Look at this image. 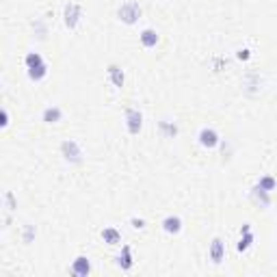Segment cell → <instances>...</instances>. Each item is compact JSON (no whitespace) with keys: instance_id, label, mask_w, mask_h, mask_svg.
I'll return each mask as SVG.
<instances>
[{"instance_id":"e0dca14e","label":"cell","mask_w":277,"mask_h":277,"mask_svg":"<svg viewBox=\"0 0 277 277\" xmlns=\"http://www.w3.org/2000/svg\"><path fill=\"white\" fill-rule=\"evenodd\" d=\"M253 232H240V240H238V245H236V251L238 253H245L249 247L253 245Z\"/></svg>"},{"instance_id":"7402d4cb","label":"cell","mask_w":277,"mask_h":277,"mask_svg":"<svg viewBox=\"0 0 277 277\" xmlns=\"http://www.w3.org/2000/svg\"><path fill=\"white\" fill-rule=\"evenodd\" d=\"M2 199H4V206H7V210H15L17 208V202H15V197H13V193H11V191H4Z\"/></svg>"},{"instance_id":"5bb4252c","label":"cell","mask_w":277,"mask_h":277,"mask_svg":"<svg viewBox=\"0 0 277 277\" xmlns=\"http://www.w3.org/2000/svg\"><path fill=\"white\" fill-rule=\"evenodd\" d=\"M158 130H161L163 137H167V139H173V137H178V123H173V121H169V119H161L158 121Z\"/></svg>"},{"instance_id":"603a6c76","label":"cell","mask_w":277,"mask_h":277,"mask_svg":"<svg viewBox=\"0 0 277 277\" xmlns=\"http://www.w3.org/2000/svg\"><path fill=\"white\" fill-rule=\"evenodd\" d=\"M236 58H238V61H249V58H251V50L249 48H238L236 50Z\"/></svg>"},{"instance_id":"30bf717a","label":"cell","mask_w":277,"mask_h":277,"mask_svg":"<svg viewBox=\"0 0 277 277\" xmlns=\"http://www.w3.org/2000/svg\"><path fill=\"white\" fill-rule=\"evenodd\" d=\"M163 229L167 234H171V236H175V234H180L182 232V225H184V223H182V219L178 215H169V217H165L163 219Z\"/></svg>"},{"instance_id":"cb8c5ba5","label":"cell","mask_w":277,"mask_h":277,"mask_svg":"<svg viewBox=\"0 0 277 277\" xmlns=\"http://www.w3.org/2000/svg\"><path fill=\"white\" fill-rule=\"evenodd\" d=\"M130 225H132L134 229H143V227H145V219H137V217H132V219H130Z\"/></svg>"},{"instance_id":"9a60e30c","label":"cell","mask_w":277,"mask_h":277,"mask_svg":"<svg viewBox=\"0 0 277 277\" xmlns=\"http://www.w3.org/2000/svg\"><path fill=\"white\" fill-rule=\"evenodd\" d=\"M102 240H104L106 245H119V243H121V234H119V229L113 227V225L104 227V229H102Z\"/></svg>"},{"instance_id":"3957f363","label":"cell","mask_w":277,"mask_h":277,"mask_svg":"<svg viewBox=\"0 0 277 277\" xmlns=\"http://www.w3.org/2000/svg\"><path fill=\"white\" fill-rule=\"evenodd\" d=\"M82 20V7L78 2H65L63 7V24L67 28H76Z\"/></svg>"},{"instance_id":"44dd1931","label":"cell","mask_w":277,"mask_h":277,"mask_svg":"<svg viewBox=\"0 0 277 277\" xmlns=\"http://www.w3.org/2000/svg\"><path fill=\"white\" fill-rule=\"evenodd\" d=\"M35 234H37V229H35V225H24V232H22V240H24L26 245H28V243H33Z\"/></svg>"},{"instance_id":"277c9868","label":"cell","mask_w":277,"mask_h":277,"mask_svg":"<svg viewBox=\"0 0 277 277\" xmlns=\"http://www.w3.org/2000/svg\"><path fill=\"white\" fill-rule=\"evenodd\" d=\"M197 141H199V145L202 147H206V150H212V147H217L221 143V137L212 126H204L202 130H199V134H197Z\"/></svg>"},{"instance_id":"ffe728a7","label":"cell","mask_w":277,"mask_h":277,"mask_svg":"<svg viewBox=\"0 0 277 277\" xmlns=\"http://www.w3.org/2000/svg\"><path fill=\"white\" fill-rule=\"evenodd\" d=\"M33 31L37 35V39H46V35H48V26H46L44 20H35L33 22Z\"/></svg>"},{"instance_id":"52a82bcc","label":"cell","mask_w":277,"mask_h":277,"mask_svg":"<svg viewBox=\"0 0 277 277\" xmlns=\"http://www.w3.org/2000/svg\"><path fill=\"white\" fill-rule=\"evenodd\" d=\"M208 258L212 264H221L223 258H225V243H223V238H212V243L208 247Z\"/></svg>"},{"instance_id":"9c48e42d","label":"cell","mask_w":277,"mask_h":277,"mask_svg":"<svg viewBox=\"0 0 277 277\" xmlns=\"http://www.w3.org/2000/svg\"><path fill=\"white\" fill-rule=\"evenodd\" d=\"M69 271H72V275H76V277H87L91 273V260L87 256H76Z\"/></svg>"},{"instance_id":"5b68a950","label":"cell","mask_w":277,"mask_h":277,"mask_svg":"<svg viewBox=\"0 0 277 277\" xmlns=\"http://www.w3.org/2000/svg\"><path fill=\"white\" fill-rule=\"evenodd\" d=\"M126 128L130 134H139L143 128V113L139 109H126Z\"/></svg>"},{"instance_id":"8992f818","label":"cell","mask_w":277,"mask_h":277,"mask_svg":"<svg viewBox=\"0 0 277 277\" xmlns=\"http://www.w3.org/2000/svg\"><path fill=\"white\" fill-rule=\"evenodd\" d=\"M115 264L123 271V273H128V271L134 269V256H132V247L130 245H121V251L117 253Z\"/></svg>"},{"instance_id":"ba28073f","label":"cell","mask_w":277,"mask_h":277,"mask_svg":"<svg viewBox=\"0 0 277 277\" xmlns=\"http://www.w3.org/2000/svg\"><path fill=\"white\" fill-rule=\"evenodd\" d=\"M249 199L256 206H260V208H269L271 204H273V199H271V193L269 191H264V188H260L258 184H253L251 186V191H249Z\"/></svg>"},{"instance_id":"2e32d148","label":"cell","mask_w":277,"mask_h":277,"mask_svg":"<svg viewBox=\"0 0 277 277\" xmlns=\"http://www.w3.org/2000/svg\"><path fill=\"white\" fill-rule=\"evenodd\" d=\"M44 56H41V52H28V55L24 56V65L26 69H33V67H39L44 65Z\"/></svg>"},{"instance_id":"8fae6325","label":"cell","mask_w":277,"mask_h":277,"mask_svg":"<svg viewBox=\"0 0 277 277\" xmlns=\"http://www.w3.org/2000/svg\"><path fill=\"white\" fill-rule=\"evenodd\" d=\"M106 74H109V80L113 82V87L121 89L123 82H126V74H123V69L119 65H115V63H111V65L106 67Z\"/></svg>"},{"instance_id":"484cf974","label":"cell","mask_w":277,"mask_h":277,"mask_svg":"<svg viewBox=\"0 0 277 277\" xmlns=\"http://www.w3.org/2000/svg\"><path fill=\"white\" fill-rule=\"evenodd\" d=\"M240 232H251V223H243V225H240Z\"/></svg>"},{"instance_id":"d6986e66","label":"cell","mask_w":277,"mask_h":277,"mask_svg":"<svg viewBox=\"0 0 277 277\" xmlns=\"http://www.w3.org/2000/svg\"><path fill=\"white\" fill-rule=\"evenodd\" d=\"M256 184L258 186H260V188H264V191H269V193H273L275 191V188H277V180L273 178V175H260V180H258L256 182Z\"/></svg>"},{"instance_id":"7a4b0ae2","label":"cell","mask_w":277,"mask_h":277,"mask_svg":"<svg viewBox=\"0 0 277 277\" xmlns=\"http://www.w3.org/2000/svg\"><path fill=\"white\" fill-rule=\"evenodd\" d=\"M61 154L69 165H80L82 163V147L78 145V141L65 139L61 143Z\"/></svg>"},{"instance_id":"ac0fdd59","label":"cell","mask_w":277,"mask_h":277,"mask_svg":"<svg viewBox=\"0 0 277 277\" xmlns=\"http://www.w3.org/2000/svg\"><path fill=\"white\" fill-rule=\"evenodd\" d=\"M26 72H28V78L39 82L48 76V63H44V65H39V67H33V69H26Z\"/></svg>"},{"instance_id":"d4e9b609","label":"cell","mask_w":277,"mask_h":277,"mask_svg":"<svg viewBox=\"0 0 277 277\" xmlns=\"http://www.w3.org/2000/svg\"><path fill=\"white\" fill-rule=\"evenodd\" d=\"M7 126H9V111L2 109V128H7Z\"/></svg>"},{"instance_id":"6da1fadb","label":"cell","mask_w":277,"mask_h":277,"mask_svg":"<svg viewBox=\"0 0 277 277\" xmlns=\"http://www.w3.org/2000/svg\"><path fill=\"white\" fill-rule=\"evenodd\" d=\"M141 15H143V9H141V4L137 2V0H126V2L117 9V17L128 26L137 24V22L141 20Z\"/></svg>"},{"instance_id":"4fadbf2b","label":"cell","mask_w":277,"mask_h":277,"mask_svg":"<svg viewBox=\"0 0 277 277\" xmlns=\"http://www.w3.org/2000/svg\"><path fill=\"white\" fill-rule=\"evenodd\" d=\"M41 119H44L46 123H56L63 119V109L56 104H50L44 109V113H41Z\"/></svg>"},{"instance_id":"7c38bea8","label":"cell","mask_w":277,"mask_h":277,"mask_svg":"<svg viewBox=\"0 0 277 277\" xmlns=\"http://www.w3.org/2000/svg\"><path fill=\"white\" fill-rule=\"evenodd\" d=\"M139 41L143 48H156L158 46V33L154 31V28H143V31L139 33Z\"/></svg>"}]
</instances>
